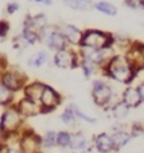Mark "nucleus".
I'll return each mask as SVG.
<instances>
[{
    "label": "nucleus",
    "instance_id": "7",
    "mask_svg": "<svg viewBox=\"0 0 144 153\" xmlns=\"http://www.w3.org/2000/svg\"><path fill=\"white\" fill-rule=\"evenodd\" d=\"M91 95H92L94 102H95L97 106L105 108L113 97V90H111V87L106 82H104L102 80H95L92 82Z\"/></svg>",
    "mask_w": 144,
    "mask_h": 153
},
{
    "label": "nucleus",
    "instance_id": "14",
    "mask_svg": "<svg viewBox=\"0 0 144 153\" xmlns=\"http://www.w3.org/2000/svg\"><path fill=\"white\" fill-rule=\"evenodd\" d=\"M44 87H46V84H43L42 81H32V82H28L23 89L24 96L39 104Z\"/></svg>",
    "mask_w": 144,
    "mask_h": 153
},
{
    "label": "nucleus",
    "instance_id": "2",
    "mask_svg": "<svg viewBox=\"0 0 144 153\" xmlns=\"http://www.w3.org/2000/svg\"><path fill=\"white\" fill-rule=\"evenodd\" d=\"M115 39L110 33L99 29H86L82 34V39L79 47H87L94 50H105L111 48Z\"/></svg>",
    "mask_w": 144,
    "mask_h": 153
},
{
    "label": "nucleus",
    "instance_id": "24",
    "mask_svg": "<svg viewBox=\"0 0 144 153\" xmlns=\"http://www.w3.org/2000/svg\"><path fill=\"white\" fill-rule=\"evenodd\" d=\"M129 106L126 105V104L121 100V101H119L116 105H114V108H113V114H114V117L116 118V119H124L126 115L129 114Z\"/></svg>",
    "mask_w": 144,
    "mask_h": 153
},
{
    "label": "nucleus",
    "instance_id": "4",
    "mask_svg": "<svg viewBox=\"0 0 144 153\" xmlns=\"http://www.w3.org/2000/svg\"><path fill=\"white\" fill-rule=\"evenodd\" d=\"M39 42L46 45L49 50L53 52H57L61 50L70 47V43L66 39L63 33L59 30L58 27H46L43 30L39 32Z\"/></svg>",
    "mask_w": 144,
    "mask_h": 153
},
{
    "label": "nucleus",
    "instance_id": "30",
    "mask_svg": "<svg viewBox=\"0 0 144 153\" xmlns=\"http://www.w3.org/2000/svg\"><path fill=\"white\" fill-rule=\"evenodd\" d=\"M20 9V5L19 3H16V1H9L7 4V7H5V13H7L8 15H13L15 14L18 10Z\"/></svg>",
    "mask_w": 144,
    "mask_h": 153
},
{
    "label": "nucleus",
    "instance_id": "18",
    "mask_svg": "<svg viewBox=\"0 0 144 153\" xmlns=\"http://www.w3.org/2000/svg\"><path fill=\"white\" fill-rule=\"evenodd\" d=\"M49 59V54L47 51H39L34 53L32 57H29L28 59V66L33 67V68H39L43 65H46Z\"/></svg>",
    "mask_w": 144,
    "mask_h": 153
},
{
    "label": "nucleus",
    "instance_id": "17",
    "mask_svg": "<svg viewBox=\"0 0 144 153\" xmlns=\"http://www.w3.org/2000/svg\"><path fill=\"white\" fill-rule=\"evenodd\" d=\"M65 7L77 12H90L94 9V3L91 0H62Z\"/></svg>",
    "mask_w": 144,
    "mask_h": 153
},
{
    "label": "nucleus",
    "instance_id": "34",
    "mask_svg": "<svg viewBox=\"0 0 144 153\" xmlns=\"http://www.w3.org/2000/svg\"><path fill=\"white\" fill-rule=\"evenodd\" d=\"M5 153H22V151H20V148H19V149L9 148V149H7V152H5Z\"/></svg>",
    "mask_w": 144,
    "mask_h": 153
},
{
    "label": "nucleus",
    "instance_id": "22",
    "mask_svg": "<svg viewBox=\"0 0 144 153\" xmlns=\"http://www.w3.org/2000/svg\"><path fill=\"white\" fill-rule=\"evenodd\" d=\"M94 9H96L97 12H100L105 15H109V17H114V15H116V13H118L116 7L109 1H97L94 4Z\"/></svg>",
    "mask_w": 144,
    "mask_h": 153
},
{
    "label": "nucleus",
    "instance_id": "13",
    "mask_svg": "<svg viewBox=\"0 0 144 153\" xmlns=\"http://www.w3.org/2000/svg\"><path fill=\"white\" fill-rule=\"evenodd\" d=\"M18 110L20 111V114L23 117H34L37 114L42 113L41 109V104H38L36 101H33L28 97H22V99L15 104Z\"/></svg>",
    "mask_w": 144,
    "mask_h": 153
},
{
    "label": "nucleus",
    "instance_id": "29",
    "mask_svg": "<svg viewBox=\"0 0 144 153\" xmlns=\"http://www.w3.org/2000/svg\"><path fill=\"white\" fill-rule=\"evenodd\" d=\"M10 22L7 19H0V39H7L10 33Z\"/></svg>",
    "mask_w": 144,
    "mask_h": 153
},
{
    "label": "nucleus",
    "instance_id": "31",
    "mask_svg": "<svg viewBox=\"0 0 144 153\" xmlns=\"http://www.w3.org/2000/svg\"><path fill=\"white\" fill-rule=\"evenodd\" d=\"M124 4L130 9H139L143 8L140 0H124Z\"/></svg>",
    "mask_w": 144,
    "mask_h": 153
},
{
    "label": "nucleus",
    "instance_id": "5",
    "mask_svg": "<svg viewBox=\"0 0 144 153\" xmlns=\"http://www.w3.org/2000/svg\"><path fill=\"white\" fill-rule=\"evenodd\" d=\"M81 53L80 52H76L75 50L67 47L65 50H61L54 52V56H53V65L58 68H76V67H80V63H81Z\"/></svg>",
    "mask_w": 144,
    "mask_h": 153
},
{
    "label": "nucleus",
    "instance_id": "8",
    "mask_svg": "<svg viewBox=\"0 0 144 153\" xmlns=\"http://www.w3.org/2000/svg\"><path fill=\"white\" fill-rule=\"evenodd\" d=\"M62 102V97L58 92L53 89L52 86L46 85L43 90V94L41 97V109H42V113H52L56 109L61 105Z\"/></svg>",
    "mask_w": 144,
    "mask_h": 153
},
{
    "label": "nucleus",
    "instance_id": "23",
    "mask_svg": "<svg viewBox=\"0 0 144 153\" xmlns=\"http://www.w3.org/2000/svg\"><path fill=\"white\" fill-rule=\"evenodd\" d=\"M86 144H87V140H86L85 135L82 133L77 132L75 134H72L70 148H72V149H85Z\"/></svg>",
    "mask_w": 144,
    "mask_h": 153
},
{
    "label": "nucleus",
    "instance_id": "33",
    "mask_svg": "<svg viewBox=\"0 0 144 153\" xmlns=\"http://www.w3.org/2000/svg\"><path fill=\"white\" fill-rule=\"evenodd\" d=\"M138 91H139V94H140V97H142V100L144 101V81L143 82L138 86Z\"/></svg>",
    "mask_w": 144,
    "mask_h": 153
},
{
    "label": "nucleus",
    "instance_id": "21",
    "mask_svg": "<svg viewBox=\"0 0 144 153\" xmlns=\"http://www.w3.org/2000/svg\"><path fill=\"white\" fill-rule=\"evenodd\" d=\"M14 94H15L14 91H12L9 87H7L0 81V105L1 106L12 105V102L14 100Z\"/></svg>",
    "mask_w": 144,
    "mask_h": 153
},
{
    "label": "nucleus",
    "instance_id": "35",
    "mask_svg": "<svg viewBox=\"0 0 144 153\" xmlns=\"http://www.w3.org/2000/svg\"><path fill=\"white\" fill-rule=\"evenodd\" d=\"M140 1H142V5H143V8H144V0H140Z\"/></svg>",
    "mask_w": 144,
    "mask_h": 153
},
{
    "label": "nucleus",
    "instance_id": "27",
    "mask_svg": "<svg viewBox=\"0 0 144 153\" xmlns=\"http://www.w3.org/2000/svg\"><path fill=\"white\" fill-rule=\"evenodd\" d=\"M70 106H71L72 110H73L76 118H80L81 120H84V122H86V123H90V124H94V123L96 122V119H95V118H91V117L86 115L85 113H82V111H81V109L77 106L76 104H70Z\"/></svg>",
    "mask_w": 144,
    "mask_h": 153
},
{
    "label": "nucleus",
    "instance_id": "15",
    "mask_svg": "<svg viewBox=\"0 0 144 153\" xmlns=\"http://www.w3.org/2000/svg\"><path fill=\"white\" fill-rule=\"evenodd\" d=\"M95 147L100 153H111L115 151L111 135L106 133H100L95 137Z\"/></svg>",
    "mask_w": 144,
    "mask_h": 153
},
{
    "label": "nucleus",
    "instance_id": "9",
    "mask_svg": "<svg viewBox=\"0 0 144 153\" xmlns=\"http://www.w3.org/2000/svg\"><path fill=\"white\" fill-rule=\"evenodd\" d=\"M42 147V137L36 134L32 129H27L19 138V148L22 153L39 152Z\"/></svg>",
    "mask_w": 144,
    "mask_h": 153
},
{
    "label": "nucleus",
    "instance_id": "25",
    "mask_svg": "<svg viewBox=\"0 0 144 153\" xmlns=\"http://www.w3.org/2000/svg\"><path fill=\"white\" fill-rule=\"evenodd\" d=\"M71 138H72L71 133H68V132H58L57 133V138H56V144L58 147H62V148L70 147Z\"/></svg>",
    "mask_w": 144,
    "mask_h": 153
},
{
    "label": "nucleus",
    "instance_id": "37",
    "mask_svg": "<svg viewBox=\"0 0 144 153\" xmlns=\"http://www.w3.org/2000/svg\"><path fill=\"white\" fill-rule=\"evenodd\" d=\"M143 25H144V23H143Z\"/></svg>",
    "mask_w": 144,
    "mask_h": 153
},
{
    "label": "nucleus",
    "instance_id": "20",
    "mask_svg": "<svg viewBox=\"0 0 144 153\" xmlns=\"http://www.w3.org/2000/svg\"><path fill=\"white\" fill-rule=\"evenodd\" d=\"M20 39L23 41L25 45L33 46L39 42V32H37L32 28H23L20 33Z\"/></svg>",
    "mask_w": 144,
    "mask_h": 153
},
{
    "label": "nucleus",
    "instance_id": "1",
    "mask_svg": "<svg viewBox=\"0 0 144 153\" xmlns=\"http://www.w3.org/2000/svg\"><path fill=\"white\" fill-rule=\"evenodd\" d=\"M104 74L121 84H130L137 75L129 66L125 56H113L105 63Z\"/></svg>",
    "mask_w": 144,
    "mask_h": 153
},
{
    "label": "nucleus",
    "instance_id": "28",
    "mask_svg": "<svg viewBox=\"0 0 144 153\" xmlns=\"http://www.w3.org/2000/svg\"><path fill=\"white\" fill-rule=\"evenodd\" d=\"M75 119H76V115H75V113L73 110L71 109V106L68 105L67 108L65 109V111L62 113V115H61V120H62V123L66 124V125H70L75 122Z\"/></svg>",
    "mask_w": 144,
    "mask_h": 153
},
{
    "label": "nucleus",
    "instance_id": "16",
    "mask_svg": "<svg viewBox=\"0 0 144 153\" xmlns=\"http://www.w3.org/2000/svg\"><path fill=\"white\" fill-rule=\"evenodd\" d=\"M123 101L128 105L129 108H137L139 106L140 104L143 102L142 97H140V94L138 91V87H128L125 89L124 92H123Z\"/></svg>",
    "mask_w": 144,
    "mask_h": 153
},
{
    "label": "nucleus",
    "instance_id": "6",
    "mask_svg": "<svg viewBox=\"0 0 144 153\" xmlns=\"http://www.w3.org/2000/svg\"><path fill=\"white\" fill-rule=\"evenodd\" d=\"M0 81L9 87L12 91L18 92L24 89V86L28 84V77L27 75L23 74V71L15 70V68H5L0 74Z\"/></svg>",
    "mask_w": 144,
    "mask_h": 153
},
{
    "label": "nucleus",
    "instance_id": "11",
    "mask_svg": "<svg viewBox=\"0 0 144 153\" xmlns=\"http://www.w3.org/2000/svg\"><path fill=\"white\" fill-rule=\"evenodd\" d=\"M48 25H49V20L44 13H37L33 15L27 14L23 20V28H32L37 32L43 30Z\"/></svg>",
    "mask_w": 144,
    "mask_h": 153
},
{
    "label": "nucleus",
    "instance_id": "36",
    "mask_svg": "<svg viewBox=\"0 0 144 153\" xmlns=\"http://www.w3.org/2000/svg\"><path fill=\"white\" fill-rule=\"evenodd\" d=\"M36 153H42V152H41V151H39V152H36Z\"/></svg>",
    "mask_w": 144,
    "mask_h": 153
},
{
    "label": "nucleus",
    "instance_id": "12",
    "mask_svg": "<svg viewBox=\"0 0 144 153\" xmlns=\"http://www.w3.org/2000/svg\"><path fill=\"white\" fill-rule=\"evenodd\" d=\"M58 28L63 33V36L66 37V39H67V42L71 46H80L81 39H82V34H84V32L80 28H77L76 25L68 24V23L61 24Z\"/></svg>",
    "mask_w": 144,
    "mask_h": 153
},
{
    "label": "nucleus",
    "instance_id": "26",
    "mask_svg": "<svg viewBox=\"0 0 144 153\" xmlns=\"http://www.w3.org/2000/svg\"><path fill=\"white\" fill-rule=\"evenodd\" d=\"M56 138H57V133L53 132V130H49V132L44 134V137H42V146L46 147V148H52V147L57 146Z\"/></svg>",
    "mask_w": 144,
    "mask_h": 153
},
{
    "label": "nucleus",
    "instance_id": "32",
    "mask_svg": "<svg viewBox=\"0 0 144 153\" xmlns=\"http://www.w3.org/2000/svg\"><path fill=\"white\" fill-rule=\"evenodd\" d=\"M30 3L34 4H39V5H44V7H51L53 4V0H28Z\"/></svg>",
    "mask_w": 144,
    "mask_h": 153
},
{
    "label": "nucleus",
    "instance_id": "3",
    "mask_svg": "<svg viewBox=\"0 0 144 153\" xmlns=\"http://www.w3.org/2000/svg\"><path fill=\"white\" fill-rule=\"evenodd\" d=\"M22 123H23V115L18 110L16 105H9L4 110L0 119V134L4 138L15 134L19 130Z\"/></svg>",
    "mask_w": 144,
    "mask_h": 153
},
{
    "label": "nucleus",
    "instance_id": "10",
    "mask_svg": "<svg viewBox=\"0 0 144 153\" xmlns=\"http://www.w3.org/2000/svg\"><path fill=\"white\" fill-rule=\"evenodd\" d=\"M125 58L134 72L144 70V45L135 42L126 52Z\"/></svg>",
    "mask_w": 144,
    "mask_h": 153
},
{
    "label": "nucleus",
    "instance_id": "19",
    "mask_svg": "<svg viewBox=\"0 0 144 153\" xmlns=\"http://www.w3.org/2000/svg\"><path fill=\"white\" fill-rule=\"evenodd\" d=\"M113 142H114V147L115 151L121 149L124 146H126L129 143V140L131 138V134L129 132H125V130H119V132H115L113 135Z\"/></svg>",
    "mask_w": 144,
    "mask_h": 153
}]
</instances>
